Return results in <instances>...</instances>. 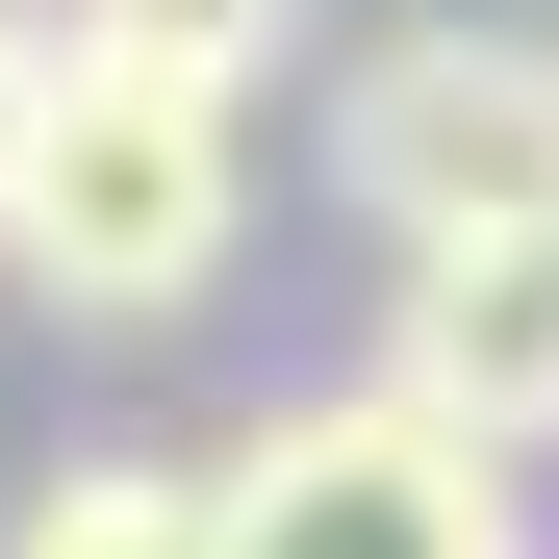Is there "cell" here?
<instances>
[{
	"label": "cell",
	"mask_w": 559,
	"mask_h": 559,
	"mask_svg": "<svg viewBox=\"0 0 559 559\" xmlns=\"http://www.w3.org/2000/svg\"><path fill=\"white\" fill-rule=\"evenodd\" d=\"M331 178L382 204V254L559 229V51H534V26H382L356 103H331Z\"/></svg>",
	"instance_id": "2"
},
{
	"label": "cell",
	"mask_w": 559,
	"mask_h": 559,
	"mask_svg": "<svg viewBox=\"0 0 559 559\" xmlns=\"http://www.w3.org/2000/svg\"><path fill=\"white\" fill-rule=\"evenodd\" d=\"M204 509H229V559H534L509 457H457V432H432V407H382V382L254 407V432L204 457Z\"/></svg>",
	"instance_id": "3"
},
{
	"label": "cell",
	"mask_w": 559,
	"mask_h": 559,
	"mask_svg": "<svg viewBox=\"0 0 559 559\" xmlns=\"http://www.w3.org/2000/svg\"><path fill=\"white\" fill-rule=\"evenodd\" d=\"M382 407H432L457 457H534L559 432V229H484V254H382Z\"/></svg>",
	"instance_id": "4"
},
{
	"label": "cell",
	"mask_w": 559,
	"mask_h": 559,
	"mask_svg": "<svg viewBox=\"0 0 559 559\" xmlns=\"http://www.w3.org/2000/svg\"><path fill=\"white\" fill-rule=\"evenodd\" d=\"M229 229H254V128L204 103V76H76V51H51L0 254H26L76 331H178V306L229 280Z\"/></svg>",
	"instance_id": "1"
},
{
	"label": "cell",
	"mask_w": 559,
	"mask_h": 559,
	"mask_svg": "<svg viewBox=\"0 0 559 559\" xmlns=\"http://www.w3.org/2000/svg\"><path fill=\"white\" fill-rule=\"evenodd\" d=\"M0 559H229V509H204V457H51Z\"/></svg>",
	"instance_id": "6"
},
{
	"label": "cell",
	"mask_w": 559,
	"mask_h": 559,
	"mask_svg": "<svg viewBox=\"0 0 559 559\" xmlns=\"http://www.w3.org/2000/svg\"><path fill=\"white\" fill-rule=\"evenodd\" d=\"M0 26H26V51H76V76H204V103H254L306 0H0Z\"/></svg>",
	"instance_id": "5"
},
{
	"label": "cell",
	"mask_w": 559,
	"mask_h": 559,
	"mask_svg": "<svg viewBox=\"0 0 559 559\" xmlns=\"http://www.w3.org/2000/svg\"><path fill=\"white\" fill-rule=\"evenodd\" d=\"M26 103H51V51H26V26H0V204H26Z\"/></svg>",
	"instance_id": "7"
}]
</instances>
